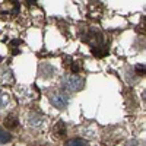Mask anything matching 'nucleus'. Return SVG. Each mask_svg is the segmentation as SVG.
Wrapping results in <instances>:
<instances>
[{"label": "nucleus", "mask_w": 146, "mask_h": 146, "mask_svg": "<svg viewBox=\"0 0 146 146\" xmlns=\"http://www.w3.org/2000/svg\"><path fill=\"white\" fill-rule=\"evenodd\" d=\"M7 105H9V96L3 92H0V110H3Z\"/></svg>", "instance_id": "8"}, {"label": "nucleus", "mask_w": 146, "mask_h": 146, "mask_svg": "<svg viewBox=\"0 0 146 146\" xmlns=\"http://www.w3.org/2000/svg\"><path fill=\"white\" fill-rule=\"evenodd\" d=\"M5 126H6L7 129H15V127L18 126V118H16L15 115H9V117H6V120H5Z\"/></svg>", "instance_id": "4"}, {"label": "nucleus", "mask_w": 146, "mask_h": 146, "mask_svg": "<svg viewBox=\"0 0 146 146\" xmlns=\"http://www.w3.org/2000/svg\"><path fill=\"white\" fill-rule=\"evenodd\" d=\"M136 72H137V75H145V66L143 64H137L136 66Z\"/></svg>", "instance_id": "9"}, {"label": "nucleus", "mask_w": 146, "mask_h": 146, "mask_svg": "<svg viewBox=\"0 0 146 146\" xmlns=\"http://www.w3.org/2000/svg\"><path fill=\"white\" fill-rule=\"evenodd\" d=\"M66 146H86V142H85L83 139L76 137V139H70V140L66 143Z\"/></svg>", "instance_id": "7"}, {"label": "nucleus", "mask_w": 146, "mask_h": 146, "mask_svg": "<svg viewBox=\"0 0 146 146\" xmlns=\"http://www.w3.org/2000/svg\"><path fill=\"white\" fill-rule=\"evenodd\" d=\"M42 124V120L38 114H35V113H31L28 115V126L32 127V129H38L40 126Z\"/></svg>", "instance_id": "3"}, {"label": "nucleus", "mask_w": 146, "mask_h": 146, "mask_svg": "<svg viewBox=\"0 0 146 146\" xmlns=\"http://www.w3.org/2000/svg\"><path fill=\"white\" fill-rule=\"evenodd\" d=\"M54 131L57 133V135H60V136H64V135H66V126H64L63 121H58V123L56 124Z\"/></svg>", "instance_id": "6"}, {"label": "nucleus", "mask_w": 146, "mask_h": 146, "mask_svg": "<svg viewBox=\"0 0 146 146\" xmlns=\"http://www.w3.org/2000/svg\"><path fill=\"white\" fill-rule=\"evenodd\" d=\"M50 101H51V104H53L56 108L63 110V108H66L67 104H69V96L64 95V94H54V95H51Z\"/></svg>", "instance_id": "2"}, {"label": "nucleus", "mask_w": 146, "mask_h": 146, "mask_svg": "<svg viewBox=\"0 0 146 146\" xmlns=\"http://www.w3.org/2000/svg\"><path fill=\"white\" fill-rule=\"evenodd\" d=\"M10 140H12L10 133L3 130V129H0V143H9Z\"/></svg>", "instance_id": "5"}, {"label": "nucleus", "mask_w": 146, "mask_h": 146, "mask_svg": "<svg viewBox=\"0 0 146 146\" xmlns=\"http://www.w3.org/2000/svg\"><path fill=\"white\" fill-rule=\"evenodd\" d=\"M62 85H63V88H66L67 91L76 92V91H80L83 88V80L79 76H76V75H67V76L63 78Z\"/></svg>", "instance_id": "1"}]
</instances>
